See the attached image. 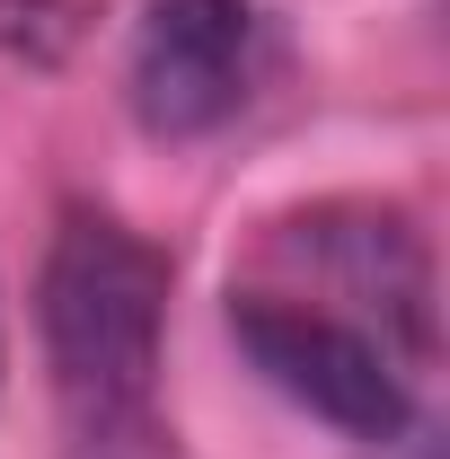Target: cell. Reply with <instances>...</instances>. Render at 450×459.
<instances>
[{
    "mask_svg": "<svg viewBox=\"0 0 450 459\" xmlns=\"http://www.w3.org/2000/svg\"><path fill=\"white\" fill-rule=\"evenodd\" d=\"M36 318L62 398V459H177L160 415L169 256L107 212H62Z\"/></svg>",
    "mask_w": 450,
    "mask_h": 459,
    "instance_id": "1",
    "label": "cell"
},
{
    "mask_svg": "<svg viewBox=\"0 0 450 459\" xmlns=\"http://www.w3.org/2000/svg\"><path fill=\"white\" fill-rule=\"evenodd\" d=\"M229 336L247 344V362L291 406H309L318 424H336L353 442H397L406 415H415L397 353L362 318H336V309L291 300V291H238L229 300Z\"/></svg>",
    "mask_w": 450,
    "mask_h": 459,
    "instance_id": "2",
    "label": "cell"
},
{
    "mask_svg": "<svg viewBox=\"0 0 450 459\" xmlns=\"http://www.w3.org/2000/svg\"><path fill=\"white\" fill-rule=\"evenodd\" d=\"M265 62H274V36L256 0H151L133 36V115L160 142L221 133L256 98Z\"/></svg>",
    "mask_w": 450,
    "mask_h": 459,
    "instance_id": "3",
    "label": "cell"
},
{
    "mask_svg": "<svg viewBox=\"0 0 450 459\" xmlns=\"http://www.w3.org/2000/svg\"><path fill=\"white\" fill-rule=\"evenodd\" d=\"M300 247L327 265V283L344 300H362L380 318V344L397 336V353H424L433 344V265H424V238L406 230V212H371V204H327L309 212ZM362 318V327H371Z\"/></svg>",
    "mask_w": 450,
    "mask_h": 459,
    "instance_id": "4",
    "label": "cell"
}]
</instances>
